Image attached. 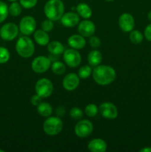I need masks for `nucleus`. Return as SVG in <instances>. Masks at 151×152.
I'll list each match as a JSON object with an SVG mask.
<instances>
[{
    "mask_svg": "<svg viewBox=\"0 0 151 152\" xmlns=\"http://www.w3.org/2000/svg\"><path fill=\"white\" fill-rule=\"evenodd\" d=\"M16 50L18 54L23 58H29L35 51V46L33 40L28 36L21 37L16 43Z\"/></svg>",
    "mask_w": 151,
    "mask_h": 152,
    "instance_id": "nucleus-3",
    "label": "nucleus"
},
{
    "mask_svg": "<svg viewBox=\"0 0 151 152\" xmlns=\"http://www.w3.org/2000/svg\"><path fill=\"white\" fill-rule=\"evenodd\" d=\"M102 60V54L99 50H93L87 56V61L91 66L96 67L100 65Z\"/></svg>",
    "mask_w": 151,
    "mask_h": 152,
    "instance_id": "nucleus-21",
    "label": "nucleus"
},
{
    "mask_svg": "<svg viewBox=\"0 0 151 152\" xmlns=\"http://www.w3.org/2000/svg\"><path fill=\"white\" fill-rule=\"evenodd\" d=\"M70 116L73 120H80L83 117V111L80 108L73 107L70 111Z\"/></svg>",
    "mask_w": 151,
    "mask_h": 152,
    "instance_id": "nucleus-30",
    "label": "nucleus"
},
{
    "mask_svg": "<svg viewBox=\"0 0 151 152\" xmlns=\"http://www.w3.org/2000/svg\"><path fill=\"white\" fill-rule=\"evenodd\" d=\"M105 1H114V0H105Z\"/></svg>",
    "mask_w": 151,
    "mask_h": 152,
    "instance_id": "nucleus-40",
    "label": "nucleus"
},
{
    "mask_svg": "<svg viewBox=\"0 0 151 152\" xmlns=\"http://www.w3.org/2000/svg\"><path fill=\"white\" fill-rule=\"evenodd\" d=\"M8 10L9 13L12 16L16 17V16H19L22 13V7L20 4V3H18L16 1H13L8 7Z\"/></svg>",
    "mask_w": 151,
    "mask_h": 152,
    "instance_id": "nucleus-25",
    "label": "nucleus"
},
{
    "mask_svg": "<svg viewBox=\"0 0 151 152\" xmlns=\"http://www.w3.org/2000/svg\"><path fill=\"white\" fill-rule=\"evenodd\" d=\"M47 50L52 56H59L65 51L64 45L59 41H52L47 45Z\"/></svg>",
    "mask_w": 151,
    "mask_h": 152,
    "instance_id": "nucleus-19",
    "label": "nucleus"
},
{
    "mask_svg": "<svg viewBox=\"0 0 151 152\" xmlns=\"http://www.w3.org/2000/svg\"><path fill=\"white\" fill-rule=\"evenodd\" d=\"M63 59L68 66L70 68H76L81 63V56L77 50L70 48L64 51Z\"/></svg>",
    "mask_w": 151,
    "mask_h": 152,
    "instance_id": "nucleus-8",
    "label": "nucleus"
},
{
    "mask_svg": "<svg viewBox=\"0 0 151 152\" xmlns=\"http://www.w3.org/2000/svg\"><path fill=\"white\" fill-rule=\"evenodd\" d=\"M147 18H148V19H149V20L151 22V10L149 12V13H148V14H147Z\"/></svg>",
    "mask_w": 151,
    "mask_h": 152,
    "instance_id": "nucleus-38",
    "label": "nucleus"
},
{
    "mask_svg": "<svg viewBox=\"0 0 151 152\" xmlns=\"http://www.w3.org/2000/svg\"><path fill=\"white\" fill-rule=\"evenodd\" d=\"M76 9L77 13L78 14V16H81L84 19H90L91 17L92 14H93V12H92L90 7L86 3H79V4H77Z\"/></svg>",
    "mask_w": 151,
    "mask_h": 152,
    "instance_id": "nucleus-20",
    "label": "nucleus"
},
{
    "mask_svg": "<svg viewBox=\"0 0 151 152\" xmlns=\"http://www.w3.org/2000/svg\"><path fill=\"white\" fill-rule=\"evenodd\" d=\"M63 129V122L59 117H47L43 123V130L49 136H56L62 132Z\"/></svg>",
    "mask_w": 151,
    "mask_h": 152,
    "instance_id": "nucleus-4",
    "label": "nucleus"
},
{
    "mask_svg": "<svg viewBox=\"0 0 151 152\" xmlns=\"http://www.w3.org/2000/svg\"><path fill=\"white\" fill-rule=\"evenodd\" d=\"M56 114L58 115V117H62V116L65 115V108L63 107L60 106L59 108H56Z\"/></svg>",
    "mask_w": 151,
    "mask_h": 152,
    "instance_id": "nucleus-36",
    "label": "nucleus"
},
{
    "mask_svg": "<svg viewBox=\"0 0 151 152\" xmlns=\"http://www.w3.org/2000/svg\"><path fill=\"white\" fill-rule=\"evenodd\" d=\"M92 72H93V69L89 65H84V66L81 67L78 71V76L79 77L80 79H83L85 80L90 77V75H92Z\"/></svg>",
    "mask_w": 151,
    "mask_h": 152,
    "instance_id": "nucleus-26",
    "label": "nucleus"
},
{
    "mask_svg": "<svg viewBox=\"0 0 151 152\" xmlns=\"http://www.w3.org/2000/svg\"><path fill=\"white\" fill-rule=\"evenodd\" d=\"M107 145L106 142L101 138H95L88 142L87 148L91 152H105L107 150Z\"/></svg>",
    "mask_w": 151,
    "mask_h": 152,
    "instance_id": "nucleus-17",
    "label": "nucleus"
},
{
    "mask_svg": "<svg viewBox=\"0 0 151 152\" xmlns=\"http://www.w3.org/2000/svg\"><path fill=\"white\" fill-rule=\"evenodd\" d=\"M51 71L53 74H56V75H62L66 71V66L65 64L61 61H54L53 63L51 64Z\"/></svg>",
    "mask_w": 151,
    "mask_h": 152,
    "instance_id": "nucleus-23",
    "label": "nucleus"
},
{
    "mask_svg": "<svg viewBox=\"0 0 151 152\" xmlns=\"http://www.w3.org/2000/svg\"><path fill=\"white\" fill-rule=\"evenodd\" d=\"M79 80L80 78L78 74L75 73H70L64 77L62 80V86L65 90L72 91L77 88L79 85Z\"/></svg>",
    "mask_w": 151,
    "mask_h": 152,
    "instance_id": "nucleus-13",
    "label": "nucleus"
},
{
    "mask_svg": "<svg viewBox=\"0 0 151 152\" xmlns=\"http://www.w3.org/2000/svg\"><path fill=\"white\" fill-rule=\"evenodd\" d=\"M9 14L8 7L4 1H0V23L4 22L7 19Z\"/></svg>",
    "mask_w": 151,
    "mask_h": 152,
    "instance_id": "nucleus-28",
    "label": "nucleus"
},
{
    "mask_svg": "<svg viewBox=\"0 0 151 152\" xmlns=\"http://www.w3.org/2000/svg\"><path fill=\"white\" fill-rule=\"evenodd\" d=\"M10 53L4 47H0V64H4L10 59Z\"/></svg>",
    "mask_w": 151,
    "mask_h": 152,
    "instance_id": "nucleus-29",
    "label": "nucleus"
},
{
    "mask_svg": "<svg viewBox=\"0 0 151 152\" xmlns=\"http://www.w3.org/2000/svg\"><path fill=\"white\" fill-rule=\"evenodd\" d=\"M35 91L36 94L41 98L49 97L53 92V83L49 79H39L35 85Z\"/></svg>",
    "mask_w": 151,
    "mask_h": 152,
    "instance_id": "nucleus-5",
    "label": "nucleus"
},
{
    "mask_svg": "<svg viewBox=\"0 0 151 152\" xmlns=\"http://www.w3.org/2000/svg\"><path fill=\"white\" fill-rule=\"evenodd\" d=\"M41 99H42V98L38 96V94L33 95L30 98V102L33 106L37 107L41 102Z\"/></svg>",
    "mask_w": 151,
    "mask_h": 152,
    "instance_id": "nucleus-34",
    "label": "nucleus"
},
{
    "mask_svg": "<svg viewBox=\"0 0 151 152\" xmlns=\"http://www.w3.org/2000/svg\"><path fill=\"white\" fill-rule=\"evenodd\" d=\"M99 112V107L96 104H88L84 108V113L89 117H94Z\"/></svg>",
    "mask_w": 151,
    "mask_h": 152,
    "instance_id": "nucleus-27",
    "label": "nucleus"
},
{
    "mask_svg": "<svg viewBox=\"0 0 151 152\" xmlns=\"http://www.w3.org/2000/svg\"><path fill=\"white\" fill-rule=\"evenodd\" d=\"M8 1H12V2H13V1H17V0H8Z\"/></svg>",
    "mask_w": 151,
    "mask_h": 152,
    "instance_id": "nucleus-39",
    "label": "nucleus"
},
{
    "mask_svg": "<svg viewBox=\"0 0 151 152\" xmlns=\"http://www.w3.org/2000/svg\"><path fill=\"white\" fill-rule=\"evenodd\" d=\"M99 111L102 117L107 120H114L118 117V109L110 102H102L99 108Z\"/></svg>",
    "mask_w": 151,
    "mask_h": 152,
    "instance_id": "nucleus-11",
    "label": "nucleus"
},
{
    "mask_svg": "<svg viewBox=\"0 0 151 152\" xmlns=\"http://www.w3.org/2000/svg\"><path fill=\"white\" fill-rule=\"evenodd\" d=\"M89 44H90V47H92L93 48H99L101 46V40L99 37L93 35L90 37Z\"/></svg>",
    "mask_w": 151,
    "mask_h": 152,
    "instance_id": "nucleus-33",
    "label": "nucleus"
},
{
    "mask_svg": "<svg viewBox=\"0 0 151 152\" xmlns=\"http://www.w3.org/2000/svg\"><path fill=\"white\" fill-rule=\"evenodd\" d=\"M61 23L66 28H73L78 25L80 21L79 16L75 12H68L64 13L60 19Z\"/></svg>",
    "mask_w": 151,
    "mask_h": 152,
    "instance_id": "nucleus-15",
    "label": "nucleus"
},
{
    "mask_svg": "<svg viewBox=\"0 0 151 152\" xmlns=\"http://www.w3.org/2000/svg\"><path fill=\"white\" fill-rule=\"evenodd\" d=\"M96 31V25L92 21L85 19L78 23V32L84 37H90Z\"/></svg>",
    "mask_w": 151,
    "mask_h": 152,
    "instance_id": "nucleus-14",
    "label": "nucleus"
},
{
    "mask_svg": "<svg viewBox=\"0 0 151 152\" xmlns=\"http://www.w3.org/2000/svg\"><path fill=\"white\" fill-rule=\"evenodd\" d=\"M44 13L53 22L59 20L65 13V4L62 0H48L44 4Z\"/></svg>",
    "mask_w": 151,
    "mask_h": 152,
    "instance_id": "nucleus-2",
    "label": "nucleus"
},
{
    "mask_svg": "<svg viewBox=\"0 0 151 152\" xmlns=\"http://www.w3.org/2000/svg\"><path fill=\"white\" fill-rule=\"evenodd\" d=\"M19 30V27L16 24L8 22L0 28V37L4 41H12L18 36Z\"/></svg>",
    "mask_w": 151,
    "mask_h": 152,
    "instance_id": "nucleus-10",
    "label": "nucleus"
},
{
    "mask_svg": "<svg viewBox=\"0 0 151 152\" xmlns=\"http://www.w3.org/2000/svg\"><path fill=\"white\" fill-rule=\"evenodd\" d=\"M51 64L50 58L45 56H38L32 61L31 68L35 73L43 74L50 69Z\"/></svg>",
    "mask_w": 151,
    "mask_h": 152,
    "instance_id": "nucleus-6",
    "label": "nucleus"
},
{
    "mask_svg": "<svg viewBox=\"0 0 151 152\" xmlns=\"http://www.w3.org/2000/svg\"><path fill=\"white\" fill-rule=\"evenodd\" d=\"M34 40L38 45L41 46H45L50 42V37L46 31L41 30H37L34 32Z\"/></svg>",
    "mask_w": 151,
    "mask_h": 152,
    "instance_id": "nucleus-18",
    "label": "nucleus"
},
{
    "mask_svg": "<svg viewBox=\"0 0 151 152\" xmlns=\"http://www.w3.org/2000/svg\"><path fill=\"white\" fill-rule=\"evenodd\" d=\"M53 27H54L53 21L50 20V19H45V20L43 21L42 23H41V29L47 33L50 32V31L53 29Z\"/></svg>",
    "mask_w": 151,
    "mask_h": 152,
    "instance_id": "nucleus-32",
    "label": "nucleus"
},
{
    "mask_svg": "<svg viewBox=\"0 0 151 152\" xmlns=\"http://www.w3.org/2000/svg\"><path fill=\"white\" fill-rule=\"evenodd\" d=\"M68 44L71 48L80 50L85 47L86 40L80 34H73L68 39Z\"/></svg>",
    "mask_w": 151,
    "mask_h": 152,
    "instance_id": "nucleus-16",
    "label": "nucleus"
},
{
    "mask_svg": "<svg viewBox=\"0 0 151 152\" xmlns=\"http://www.w3.org/2000/svg\"><path fill=\"white\" fill-rule=\"evenodd\" d=\"M129 38H130V42L133 44L139 45L141 42H142L144 39V35L142 34V32H140L138 30H134V31H130V34L129 35Z\"/></svg>",
    "mask_w": 151,
    "mask_h": 152,
    "instance_id": "nucleus-24",
    "label": "nucleus"
},
{
    "mask_svg": "<svg viewBox=\"0 0 151 152\" xmlns=\"http://www.w3.org/2000/svg\"><path fill=\"white\" fill-rule=\"evenodd\" d=\"M36 28V19L31 16H25L22 17L19 22V29L25 36H30L33 34Z\"/></svg>",
    "mask_w": 151,
    "mask_h": 152,
    "instance_id": "nucleus-9",
    "label": "nucleus"
},
{
    "mask_svg": "<svg viewBox=\"0 0 151 152\" xmlns=\"http://www.w3.org/2000/svg\"><path fill=\"white\" fill-rule=\"evenodd\" d=\"M37 112L40 116L47 118V117L51 116L52 113H53V108L48 102H41L37 106Z\"/></svg>",
    "mask_w": 151,
    "mask_h": 152,
    "instance_id": "nucleus-22",
    "label": "nucleus"
},
{
    "mask_svg": "<svg viewBox=\"0 0 151 152\" xmlns=\"http://www.w3.org/2000/svg\"><path fill=\"white\" fill-rule=\"evenodd\" d=\"M140 152H151V147H144L140 149Z\"/></svg>",
    "mask_w": 151,
    "mask_h": 152,
    "instance_id": "nucleus-37",
    "label": "nucleus"
},
{
    "mask_svg": "<svg viewBox=\"0 0 151 152\" xmlns=\"http://www.w3.org/2000/svg\"><path fill=\"white\" fill-rule=\"evenodd\" d=\"M118 26L125 33L133 31L135 26V19L130 13H124L118 18Z\"/></svg>",
    "mask_w": 151,
    "mask_h": 152,
    "instance_id": "nucleus-12",
    "label": "nucleus"
},
{
    "mask_svg": "<svg viewBox=\"0 0 151 152\" xmlns=\"http://www.w3.org/2000/svg\"><path fill=\"white\" fill-rule=\"evenodd\" d=\"M93 131V123L88 120H81L76 124L74 132L80 138H86L90 136Z\"/></svg>",
    "mask_w": 151,
    "mask_h": 152,
    "instance_id": "nucleus-7",
    "label": "nucleus"
},
{
    "mask_svg": "<svg viewBox=\"0 0 151 152\" xmlns=\"http://www.w3.org/2000/svg\"><path fill=\"white\" fill-rule=\"evenodd\" d=\"M0 152H4V151H3V150L0 149Z\"/></svg>",
    "mask_w": 151,
    "mask_h": 152,
    "instance_id": "nucleus-41",
    "label": "nucleus"
},
{
    "mask_svg": "<svg viewBox=\"0 0 151 152\" xmlns=\"http://www.w3.org/2000/svg\"><path fill=\"white\" fill-rule=\"evenodd\" d=\"M38 0H19V3L23 8L31 9L36 5Z\"/></svg>",
    "mask_w": 151,
    "mask_h": 152,
    "instance_id": "nucleus-31",
    "label": "nucleus"
},
{
    "mask_svg": "<svg viewBox=\"0 0 151 152\" xmlns=\"http://www.w3.org/2000/svg\"><path fill=\"white\" fill-rule=\"evenodd\" d=\"M144 37L147 41L151 42V23L147 25L144 31Z\"/></svg>",
    "mask_w": 151,
    "mask_h": 152,
    "instance_id": "nucleus-35",
    "label": "nucleus"
},
{
    "mask_svg": "<svg viewBox=\"0 0 151 152\" xmlns=\"http://www.w3.org/2000/svg\"><path fill=\"white\" fill-rule=\"evenodd\" d=\"M94 81L99 86H107L111 84L116 78V72L110 65H99L94 67L92 72Z\"/></svg>",
    "mask_w": 151,
    "mask_h": 152,
    "instance_id": "nucleus-1",
    "label": "nucleus"
}]
</instances>
